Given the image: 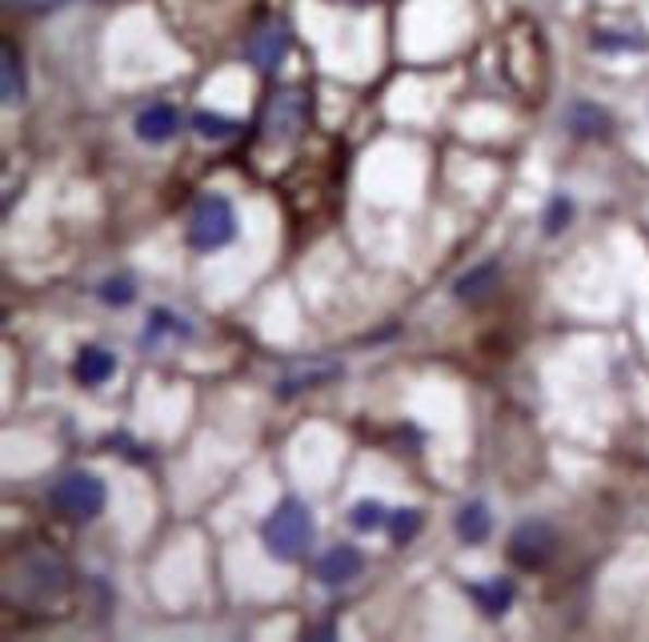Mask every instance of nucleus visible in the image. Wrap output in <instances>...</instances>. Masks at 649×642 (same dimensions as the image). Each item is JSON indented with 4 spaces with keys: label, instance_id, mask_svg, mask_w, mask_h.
<instances>
[{
    "label": "nucleus",
    "instance_id": "f03ea898",
    "mask_svg": "<svg viewBox=\"0 0 649 642\" xmlns=\"http://www.w3.org/2000/svg\"><path fill=\"white\" fill-rule=\"evenodd\" d=\"M4 591H9V598L21 594V603L28 606H49L69 594V567L57 555H28L21 570L9 574Z\"/></svg>",
    "mask_w": 649,
    "mask_h": 642
},
{
    "label": "nucleus",
    "instance_id": "20e7f679",
    "mask_svg": "<svg viewBox=\"0 0 649 642\" xmlns=\"http://www.w3.org/2000/svg\"><path fill=\"white\" fill-rule=\"evenodd\" d=\"M237 237V210L229 198H201L196 201L193 217H189V246L208 253V249H221Z\"/></svg>",
    "mask_w": 649,
    "mask_h": 642
},
{
    "label": "nucleus",
    "instance_id": "6ab92c4d",
    "mask_svg": "<svg viewBox=\"0 0 649 642\" xmlns=\"http://www.w3.org/2000/svg\"><path fill=\"white\" fill-rule=\"evenodd\" d=\"M193 129H196V136H205V141H229L241 124H237L233 117H221V112H196Z\"/></svg>",
    "mask_w": 649,
    "mask_h": 642
},
{
    "label": "nucleus",
    "instance_id": "9b49d317",
    "mask_svg": "<svg viewBox=\"0 0 649 642\" xmlns=\"http://www.w3.org/2000/svg\"><path fill=\"white\" fill-rule=\"evenodd\" d=\"M466 594L478 603V610L485 618H502L509 606H514V582L509 579H485V582H473V586H466Z\"/></svg>",
    "mask_w": 649,
    "mask_h": 642
},
{
    "label": "nucleus",
    "instance_id": "2eb2a0df",
    "mask_svg": "<svg viewBox=\"0 0 649 642\" xmlns=\"http://www.w3.org/2000/svg\"><path fill=\"white\" fill-rule=\"evenodd\" d=\"M454 531H457V538H461V543H469V546L485 543V538H490V531H493L490 507H485V502H466V507L457 510Z\"/></svg>",
    "mask_w": 649,
    "mask_h": 642
},
{
    "label": "nucleus",
    "instance_id": "6e6552de",
    "mask_svg": "<svg viewBox=\"0 0 649 642\" xmlns=\"http://www.w3.org/2000/svg\"><path fill=\"white\" fill-rule=\"evenodd\" d=\"M365 570V558H361V550L357 546H333V550H325L317 562V579L325 582V586H345V582H353L357 574Z\"/></svg>",
    "mask_w": 649,
    "mask_h": 642
},
{
    "label": "nucleus",
    "instance_id": "aec40b11",
    "mask_svg": "<svg viewBox=\"0 0 649 642\" xmlns=\"http://www.w3.org/2000/svg\"><path fill=\"white\" fill-rule=\"evenodd\" d=\"M569 222H574V201L565 198V193H553L550 205H545V217H541V225H545V234L557 237Z\"/></svg>",
    "mask_w": 649,
    "mask_h": 642
},
{
    "label": "nucleus",
    "instance_id": "1a4fd4ad",
    "mask_svg": "<svg viewBox=\"0 0 649 642\" xmlns=\"http://www.w3.org/2000/svg\"><path fill=\"white\" fill-rule=\"evenodd\" d=\"M136 141H145V145H165L177 129H181V117H177V109L172 105H165V100H157V105H148V109H141V117H136Z\"/></svg>",
    "mask_w": 649,
    "mask_h": 642
},
{
    "label": "nucleus",
    "instance_id": "423d86ee",
    "mask_svg": "<svg viewBox=\"0 0 649 642\" xmlns=\"http://www.w3.org/2000/svg\"><path fill=\"white\" fill-rule=\"evenodd\" d=\"M553 550H557V531H553L545 519H529L509 534V558H514V567L521 570L545 567L553 558Z\"/></svg>",
    "mask_w": 649,
    "mask_h": 642
},
{
    "label": "nucleus",
    "instance_id": "7ed1b4c3",
    "mask_svg": "<svg viewBox=\"0 0 649 642\" xmlns=\"http://www.w3.org/2000/svg\"><path fill=\"white\" fill-rule=\"evenodd\" d=\"M49 502H52V510L64 514L69 522H88L105 510L109 490H105V482H100L97 474H88V469H73V474H64V478L52 486Z\"/></svg>",
    "mask_w": 649,
    "mask_h": 642
},
{
    "label": "nucleus",
    "instance_id": "f257e3e1",
    "mask_svg": "<svg viewBox=\"0 0 649 642\" xmlns=\"http://www.w3.org/2000/svg\"><path fill=\"white\" fill-rule=\"evenodd\" d=\"M261 543L277 562H297L313 543V514L301 498H285L277 502L269 519L261 522Z\"/></svg>",
    "mask_w": 649,
    "mask_h": 642
},
{
    "label": "nucleus",
    "instance_id": "0eeeda50",
    "mask_svg": "<svg viewBox=\"0 0 649 642\" xmlns=\"http://www.w3.org/2000/svg\"><path fill=\"white\" fill-rule=\"evenodd\" d=\"M289 45H293V33H289V25L273 21V25H265V28H257V33H253V40L245 45V57H249V64H253L257 73H273V69L285 61Z\"/></svg>",
    "mask_w": 649,
    "mask_h": 642
},
{
    "label": "nucleus",
    "instance_id": "f8f14e48",
    "mask_svg": "<svg viewBox=\"0 0 649 642\" xmlns=\"http://www.w3.org/2000/svg\"><path fill=\"white\" fill-rule=\"evenodd\" d=\"M497 261H481V265H473L469 273H461L454 282V294L457 301H481V297H490L493 289H497Z\"/></svg>",
    "mask_w": 649,
    "mask_h": 642
},
{
    "label": "nucleus",
    "instance_id": "9d476101",
    "mask_svg": "<svg viewBox=\"0 0 649 642\" xmlns=\"http://www.w3.org/2000/svg\"><path fill=\"white\" fill-rule=\"evenodd\" d=\"M565 124H569V133H574V136L601 141V136H610L613 117L601 109V105H593V100H574V105L565 109Z\"/></svg>",
    "mask_w": 649,
    "mask_h": 642
},
{
    "label": "nucleus",
    "instance_id": "412c9836",
    "mask_svg": "<svg viewBox=\"0 0 649 642\" xmlns=\"http://www.w3.org/2000/svg\"><path fill=\"white\" fill-rule=\"evenodd\" d=\"M417 531H421V510H393L389 514V534L393 543L405 546L409 538H417Z\"/></svg>",
    "mask_w": 649,
    "mask_h": 642
},
{
    "label": "nucleus",
    "instance_id": "ddd939ff",
    "mask_svg": "<svg viewBox=\"0 0 649 642\" xmlns=\"http://www.w3.org/2000/svg\"><path fill=\"white\" fill-rule=\"evenodd\" d=\"M117 373V358L105 346H85L76 354V382L85 385H105Z\"/></svg>",
    "mask_w": 649,
    "mask_h": 642
},
{
    "label": "nucleus",
    "instance_id": "a211bd4d",
    "mask_svg": "<svg viewBox=\"0 0 649 642\" xmlns=\"http://www.w3.org/2000/svg\"><path fill=\"white\" fill-rule=\"evenodd\" d=\"M649 40L641 37V33H617V28H601V33H593V49L601 52H637L646 49Z\"/></svg>",
    "mask_w": 649,
    "mask_h": 642
},
{
    "label": "nucleus",
    "instance_id": "dca6fc26",
    "mask_svg": "<svg viewBox=\"0 0 649 642\" xmlns=\"http://www.w3.org/2000/svg\"><path fill=\"white\" fill-rule=\"evenodd\" d=\"M333 378H341V366H337V361H317V366H305V370H297V373H289V378H281L277 394L293 397V394H301V390H317V385L333 382Z\"/></svg>",
    "mask_w": 649,
    "mask_h": 642
},
{
    "label": "nucleus",
    "instance_id": "39448f33",
    "mask_svg": "<svg viewBox=\"0 0 649 642\" xmlns=\"http://www.w3.org/2000/svg\"><path fill=\"white\" fill-rule=\"evenodd\" d=\"M309 124V97L301 88H277L265 105V117H261V129H265V141L269 145H293L297 136L305 133Z\"/></svg>",
    "mask_w": 649,
    "mask_h": 642
},
{
    "label": "nucleus",
    "instance_id": "f3484780",
    "mask_svg": "<svg viewBox=\"0 0 649 642\" xmlns=\"http://www.w3.org/2000/svg\"><path fill=\"white\" fill-rule=\"evenodd\" d=\"M389 514L393 510H385V502H377V498H361V502L349 510V522H353L361 534H373V531H381V526H389Z\"/></svg>",
    "mask_w": 649,
    "mask_h": 642
},
{
    "label": "nucleus",
    "instance_id": "4468645a",
    "mask_svg": "<svg viewBox=\"0 0 649 642\" xmlns=\"http://www.w3.org/2000/svg\"><path fill=\"white\" fill-rule=\"evenodd\" d=\"M0 93H4V105H21L28 93L25 81V64H21V52H16L13 40H4V61H0Z\"/></svg>",
    "mask_w": 649,
    "mask_h": 642
},
{
    "label": "nucleus",
    "instance_id": "4be33fe9",
    "mask_svg": "<svg viewBox=\"0 0 649 642\" xmlns=\"http://www.w3.org/2000/svg\"><path fill=\"white\" fill-rule=\"evenodd\" d=\"M100 301H105V306H129V301H133L136 297V289H133V282H129V277H109V282H100Z\"/></svg>",
    "mask_w": 649,
    "mask_h": 642
}]
</instances>
